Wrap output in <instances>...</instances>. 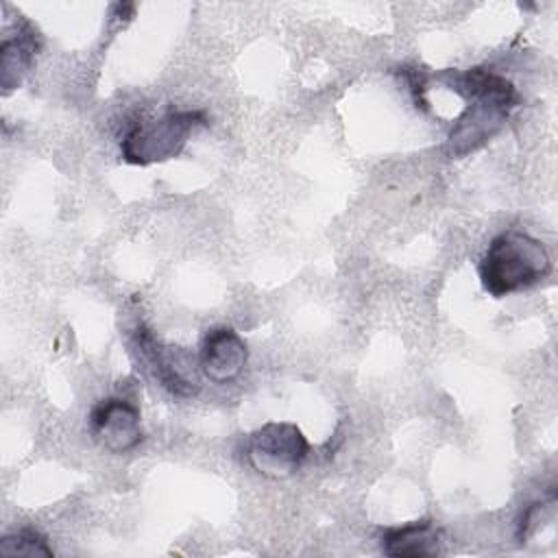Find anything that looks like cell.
Instances as JSON below:
<instances>
[{
	"label": "cell",
	"instance_id": "1",
	"mask_svg": "<svg viewBox=\"0 0 558 558\" xmlns=\"http://www.w3.org/2000/svg\"><path fill=\"white\" fill-rule=\"evenodd\" d=\"M432 76L466 102L445 142V153L451 159L466 157L484 146L506 124L519 102L517 87L488 68L445 70Z\"/></svg>",
	"mask_w": 558,
	"mask_h": 558
},
{
	"label": "cell",
	"instance_id": "10",
	"mask_svg": "<svg viewBox=\"0 0 558 558\" xmlns=\"http://www.w3.org/2000/svg\"><path fill=\"white\" fill-rule=\"evenodd\" d=\"M0 556H26V558L52 556V547L48 545L44 534L26 527V530L7 534L0 541Z\"/></svg>",
	"mask_w": 558,
	"mask_h": 558
},
{
	"label": "cell",
	"instance_id": "2",
	"mask_svg": "<svg viewBox=\"0 0 558 558\" xmlns=\"http://www.w3.org/2000/svg\"><path fill=\"white\" fill-rule=\"evenodd\" d=\"M551 270V259L541 240L510 229L495 235L477 266L482 288L504 299L543 281Z\"/></svg>",
	"mask_w": 558,
	"mask_h": 558
},
{
	"label": "cell",
	"instance_id": "11",
	"mask_svg": "<svg viewBox=\"0 0 558 558\" xmlns=\"http://www.w3.org/2000/svg\"><path fill=\"white\" fill-rule=\"evenodd\" d=\"M556 514V499H543V501H534L527 506V510L521 517L519 523V541H527L532 536L538 534V530H543L545 525H549L554 521Z\"/></svg>",
	"mask_w": 558,
	"mask_h": 558
},
{
	"label": "cell",
	"instance_id": "7",
	"mask_svg": "<svg viewBox=\"0 0 558 558\" xmlns=\"http://www.w3.org/2000/svg\"><path fill=\"white\" fill-rule=\"evenodd\" d=\"M248 349L244 338L227 325L211 327L198 349V368L214 384L233 381L246 366Z\"/></svg>",
	"mask_w": 558,
	"mask_h": 558
},
{
	"label": "cell",
	"instance_id": "4",
	"mask_svg": "<svg viewBox=\"0 0 558 558\" xmlns=\"http://www.w3.org/2000/svg\"><path fill=\"white\" fill-rule=\"evenodd\" d=\"M310 442L294 423L270 421L253 429L244 442L248 464L264 477H290L307 458Z\"/></svg>",
	"mask_w": 558,
	"mask_h": 558
},
{
	"label": "cell",
	"instance_id": "5",
	"mask_svg": "<svg viewBox=\"0 0 558 558\" xmlns=\"http://www.w3.org/2000/svg\"><path fill=\"white\" fill-rule=\"evenodd\" d=\"M133 355L137 364L170 395L187 399L198 392V384L194 377L185 373V364L172 347H166L150 327L140 323L131 338Z\"/></svg>",
	"mask_w": 558,
	"mask_h": 558
},
{
	"label": "cell",
	"instance_id": "8",
	"mask_svg": "<svg viewBox=\"0 0 558 558\" xmlns=\"http://www.w3.org/2000/svg\"><path fill=\"white\" fill-rule=\"evenodd\" d=\"M41 46V37L37 28L20 20L13 33H7L0 44V85L2 92L9 94L22 85L26 74L33 68L37 50Z\"/></svg>",
	"mask_w": 558,
	"mask_h": 558
},
{
	"label": "cell",
	"instance_id": "6",
	"mask_svg": "<svg viewBox=\"0 0 558 558\" xmlns=\"http://www.w3.org/2000/svg\"><path fill=\"white\" fill-rule=\"evenodd\" d=\"M89 432L102 449L126 453L144 438L140 408L124 397L102 399L89 412Z\"/></svg>",
	"mask_w": 558,
	"mask_h": 558
},
{
	"label": "cell",
	"instance_id": "9",
	"mask_svg": "<svg viewBox=\"0 0 558 558\" xmlns=\"http://www.w3.org/2000/svg\"><path fill=\"white\" fill-rule=\"evenodd\" d=\"M381 551L392 558H427L442 551V530L432 521H412L381 534Z\"/></svg>",
	"mask_w": 558,
	"mask_h": 558
},
{
	"label": "cell",
	"instance_id": "3",
	"mask_svg": "<svg viewBox=\"0 0 558 558\" xmlns=\"http://www.w3.org/2000/svg\"><path fill=\"white\" fill-rule=\"evenodd\" d=\"M207 118L198 109H168L157 118H140L126 126L120 140V155L135 166L161 163L177 157L196 126Z\"/></svg>",
	"mask_w": 558,
	"mask_h": 558
}]
</instances>
